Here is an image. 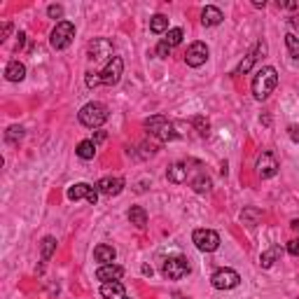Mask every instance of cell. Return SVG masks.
I'll return each instance as SVG.
<instances>
[{
  "label": "cell",
  "mask_w": 299,
  "mask_h": 299,
  "mask_svg": "<svg viewBox=\"0 0 299 299\" xmlns=\"http://www.w3.org/2000/svg\"><path fill=\"white\" fill-rule=\"evenodd\" d=\"M68 199H70V201L86 199V201L94 206V203L98 201V192H96V187H91V185H86V182H77V185H73V187L68 190Z\"/></svg>",
  "instance_id": "cell-10"
},
{
  "label": "cell",
  "mask_w": 299,
  "mask_h": 299,
  "mask_svg": "<svg viewBox=\"0 0 299 299\" xmlns=\"http://www.w3.org/2000/svg\"><path fill=\"white\" fill-rule=\"evenodd\" d=\"M122 73H124V61H122L119 56H112L106 64V68L98 73L101 75V85H106V86L117 85L119 80H122Z\"/></svg>",
  "instance_id": "cell-8"
},
{
  "label": "cell",
  "mask_w": 299,
  "mask_h": 299,
  "mask_svg": "<svg viewBox=\"0 0 299 299\" xmlns=\"http://www.w3.org/2000/svg\"><path fill=\"white\" fill-rule=\"evenodd\" d=\"M85 82H86V86H89V89H94V86L101 85V75H98V73H86Z\"/></svg>",
  "instance_id": "cell-33"
},
{
  "label": "cell",
  "mask_w": 299,
  "mask_h": 299,
  "mask_svg": "<svg viewBox=\"0 0 299 299\" xmlns=\"http://www.w3.org/2000/svg\"><path fill=\"white\" fill-rule=\"evenodd\" d=\"M5 77L10 82H21L23 77H26V65L21 61H10L7 68H5Z\"/></svg>",
  "instance_id": "cell-19"
},
{
  "label": "cell",
  "mask_w": 299,
  "mask_h": 299,
  "mask_svg": "<svg viewBox=\"0 0 299 299\" xmlns=\"http://www.w3.org/2000/svg\"><path fill=\"white\" fill-rule=\"evenodd\" d=\"M288 253L292 257H299V241H288Z\"/></svg>",
  "instance_id": "cell-35"
},
{
  "label": "cell",
  "mask_w": 299,
  "mask_h": 299,
  "mask_svg": "<svg viewBox=\"0 0 299 299\" xmlns=\"http://www.w3.org/2000/svg\"><path fill=\"white\" fill-rule=\"evenodd\" d=\"M94 257H96V262H101V264H112L115 257H117V250L112 246H107V243H101L94 250Z\"/></svg>",
  "instance_id": "cell-18"
},
{
  "label": "cell",
  "mask_w": 299,
  "mask_h": 299,
  "mask_svg": "<svg viewBox=\"0 0 299 299\" xmlns=\"http://www.w3.org/2000/svg\"><path fill=\"white\" fill-rule=\"evenodd\" d=\"M280 255H283V250H280L278 246H271L269 250H264V253L259 255V264H262V269H271L278 259H280Z\"/></svg>",
  "instance_id": "cell-20"
},
{
  "label": "cell",
  "mask_w": 299,
  "mask_h": 299,
  "mask_svg": "<svg viewBox=\"0 0 299 299\" xmlns=\"http://www.w3.org/2000/svg\"><path fill=\"white\" fill-rule=\"evenodd\" d=\"M192 241L201 253H215L220 248V234L213 229H194Z\"/></svg>",
  "instance_id": "cell-6"
},
{
  "label": "cell",
  "mask_w": 299,
  "mask_h": 299,
  "mask_svg": "<svg viewBox=\"0 0 299 299\" xmlns=\"http://www.w3.org/2000/svg\"><path fill=\"white\" fill-rule=\"evenodd\" d=\"M264 52H267V44H264V43H257V47H255V49H253V52L248 54L246 59H243V61L238 64V68H236V70H234V75H246L248 70H250V68L255 65L257 56H259V54H264Z\"/></svg>",
  "instance_id": "cell-15"
},
{
  "label": "cell",
  "mask_w": 299,
  "mask_h": 299,
  "mask_svg": "<svg viewBox=\"0 0 299 299\" xmlns=\"http://www.w3.org/2000/svg\"><path fill=\"white\" fill-rule=\"evenodd\" d=\"M278 85V73L274 65H264L262 70H257V75L253 77V96L257 101H267L274 89Z\"/></svg>",
  "instance_id": "cell-1"
},
{
  "label": "cell",
  "mask_w": 299,
  "mask_h": 299,
  "mask_svg": "<svg viewBox=\"0 0 299 299\" xmlns=\"http://www.w3.org/2000/svg\"><path fill=\"white\" fill-rule=\"evenodd\" d=\"M238 283H241V276L236 274L234 269H217L211 276V285L215 290H234L238 288Z\"/></svg>",
  "instance_id": "cell-7"
},
{
  "label": "cell",
  "mask_w": 299,
  "mask_h": 299,
  "mask_svg": "<svg viewBox=\"0 0 299 299\" xmlns=\"http://www.w3.org/2000/svg\"><path fill=\"white\" fill-rule=\"evenodd\" d=\"M288 131H290V138L295 140V143H299V127H290Z\"/></svg>",
  "instance_id": "cell-39"
},
{
  "label": "cell",
  "mask_w": 299,
  "mask_h": 299,
  "mask_svg": "<svg viewBox=\"0 0 299 299\" xmlns=\"http://www.w3.org/2000/svg\"><path fill=\"white\" fill-rule=\"evenodd\" d=\"M253 5H255V7H264L267 2H264V0H253Z\"/></svg>",
  "instance_id": "cell-43"
},
{
  "label": "cell",
  "mask_w": 299,
  "mask_h": 299,
  "mask_svg": "<svg viewBox=\"0 0 299 299\" xmlns=\"http://www.w3.org/2000/svg\"><path fill=\"white\" fill-rule=\"evenodd\" d=\"M292 229H295V232L299 234V220H292Z\"/></svg>",
  "instance_id": "cell-44"
},
{
  "label": "cell",
  "mask_w": 299,
  "mask_h": 299,
  "mask_svg": "<svg viewBox=\"0 0 299 299\" xmlns=\"http://www.w3.org/2000/svg\"><path fill=\"white\" fill-rule=\"evenodd\" d=\"M161 274L166 280H180L190 274V262L180 255H173V257H166L164 264H161Z\"/></svg>",
  "instance_id": "cell-4"
},
{
  "label": "cell",
  "mask_w": 299,
  "mask_h": 299,
  "mask_svg": "<svg viewBox=\"0 0 299 299\" xmlns=\"http://www.w3.org/2000/svg\"><path fill=\"white\" fill-rule=\"evenodd\" d=\"M280 7H288V10H297L299 2H295V0H285V2H278Z\"/></svg>",
  "instance_id": "cell-38"
},
{
  "label": "cell",
  "mask_w": 299,
  "mask_h": 299,
  "mask_svg": "<svg viewBox=\"0 0 299 299\" xmlns=\"http://www.w3.org/2000/svg\"><path fill=\"white\" fill-rule=\"evenodd\" d=\"M21 138H23V128L21 127H10L7 128V133H5V140L12 143V145H14V143H19Z\"/></svg>",
  "instance_id": "cell-31"
},
{
  "label": "cell",
  "mask_w": 299,
  "mask_h": 299,
  "mask_svg": "<svg viewBox=\"0 0 299 299\" xmlns=\"http://www.w3.org/2000/svg\"><path fill=\"white\" fill-rule=\"evenodd\" d=\"M23 43H26V33H19V40H17V52H19V49H21L23 47Z\"/></svg>",
  "instance_id": "cell-40"
},
{
  "label": "cell",
  "mask_w": 299,
  "mask_h": 299,
  "mask_svg": "<svg viewBox=\"0 0 299 299\" xmlns=\"http://www.w3.org/2000/svg\"><path fill=\"white\" fill-rule=\"evenodd\" d=\"M208 61V47L206 43H192L190 44V49L185 54V64L190 65V68H199Z\"/></svg>",
  "instance_id": "cell-9"
},
{
  "label": "cell",
  "mask_w": 299,
  "mask_h": 299,
  "mask_svg": "<svg viewBox=\"0 0 299 299\" xmlns=\"http://www.w3.org/2000/svg\"><path fill=\"white\" fill-rule=\"evenodd\" d=\"M124 276V269L119 267V264H101L96 271V278L98 280H103V283H112V280H119V278Z\"/></svg>",
  "instance_id": "cell-14"
},
{
  "label": "cell",
  "mask_w": 299,
  "mask_h": 299,
  "mask_svg": "<svg viewBox=\"0 0 299 299\" xmlns=\"http://www.w3.org/2000/svg\"><path fill=\"white\" fill-rule=\"evenodd\" d=\"M285 47H288V54L292 59H299V35L288 33V35H285Z\"/></svg>",
  "instance_id": "cell-29"
},
{
  "label": "cell",
  "mask_w": 299,
  "mask_h": 299,
  "mask_svg": "<svg viewBox=\"0 0 299 299\" xmlns=\"http://www.w3.org/2000/svg\"><path fill=\"white\" fill-rule=\"evenodd\" d=\"M192 190L196 194H208L211 190H213V180L208 178V175H196L192 180Z\"/></svg>",
  "instance_id": "cell-23"
},
{
  "label": "cell",
  "mask_w": 299,
  "mask_h": 299,
  "mask_svg": "<svg viewBox=\"0 0 299 299\" xmlns=\"http://www.w3.org/2000/svg\"><path fill=\"white\" fill-rule=\"evenodd\" d=\"M290 26L295 28V31H299V17L295 14V17H290Z\"/></svg>",
  "instance_id": "cell-41"
},
{
  "label": "cell",
  "mask_w": 299,
  "mask_h": 299,
  "mask_svg": "<svg viewBox=\"0 0 299 299\" xmlns=\"http://www.w3.org/2000/svg\"><path fill=\"white\" fill-rule=\"evenodd\" d=\"M10 31H12V23H10V21H5V23H2V33H0V43H5V40H7Z\"/></svg>",
  "instance_id": "cell-36"
},
{
  "label": "cell",
  "mask_w": 299,
  "mask_h": 299,
  "mask_svg": "<svg viewBox=\"0 0 299 299\" xmlns=\"http://www.w3.org/2000/svg\"><path fill=\"white\" fill-rule=\"evenodd\" d=\"M150 31L152 33H164L169 31V17H164V14H154L152 19H150Z\"/></svg>",
  "instance_id": "cell-25"
},
{
  "label": "cell",
  "mask_w": 299,
  "mask_h": 299,
  "mask_svg": "<svg viewBox=\"0 0 299 299\" xmlns=\"http://www.w3.org/2000/svg\"><path fill=\"white\" fill-rule=\"evenodd\" d=\"M145 128H148L150 136H154L161 143L175 138V127H173L171 119L164 117V115H152L150 119H145Z\"/></svg>",
  "instance_id": "cell-2"
},
{
  "label": "cell",
  "mask_w": 299,
  "mask_h": 299,
  "mask_svg": "<svg viewBox=\"0 0 299 299\" xmlns=\"http://www.w3.org/2000/svg\"><path fill=\"white\" fill-rule=\"evenodd\" d=\"M143 274H145V276H152V267H148V264H143Z\"/></svg>",
  "instance_id": "cell-42"
},
{
  "label": "cell",
  "mask_w": 299,
  "mask_h": 299,
  "mask_svg": "<svg viewBox=\"0 0 299 299\" xmlns=\"http://www.w3.org/2000/svg\"><path fill=\"white\" fill-rule=\"evenodd\" d=\"M259 220H262V211H257V208H246V211L241 213V222L248 224V227L259 224Z\"/></svg>",
  "instance_id": "cell-27"
},
{
  "label": "cell",
  "mask_w": 299,
  "mask_h": 299,
  "mask_svg": "<svg viewBox=\"0 0 299 299\" xmlns=\"http://www.w3.org/2000/svg\"><path fill=\"white\" fill-rule=\"evenodd\" d=\"M77 157H80V159H94V157H96V143L82 140V143L77 145Z\"/></svg>",
  "instance_id": "cell-24"
},
{
  "label": "cell",
  "mask_w": 299,
  "mask_h": 299,
  "mask_svg": "<svg viewBox=\"0 0 299 299\" xmlns=\"http://www.w3.org/2000/svg\"><path fill=\"white\" fill-rule=\"evenodd\" d=\"M106 138H107L106 131H96V133H94V138H91V143H96V145H98V143H103Z\"/></svg>",
  "instance_id": "cell-37"
},
{
  "label": "cell",
  "mask_w": 299,
  "mask_h": 299,
  "mask_svg": "<svg viewBox=\"0 0 299 299\" xmlns=\"http://www.w3.org/2000/svg\"><path fill=\"white\" fill-rule=\"evenodd\" d=\"M182 38H185V33H182V28H169L166 31V38H164V43L169 44V47H175V44L182 43Z\"/></svg>",
  "instance_id": "cell-28"
},
{
  "label": "cell",
  "mask_w": 299,
  "mask_h": 299,
  "mask_svg": "<svg viewBox=\"0 0 299 299\" xmlns=\"http://www.w3.org/2000/svg\"><path fill=\"white\" fill-rule=\"evenodd\" d=\"M54 250H56V238H54V236H44L43 243H40V257L47 262V259L54 255Z\"/></svg>",
  "instance_id": "cell-26"
},
{
  "label": "cell",
  "mask_w": 299,
  "mask_h": 299,
  "mask_svg": "<svg viewBox=\"0 0 299 299\" xmlns=\"http://www.w3.org/2000/svg\"><path fill=\"white\" fill-rule=\"evenodd\" d=\"M192 124H194V128H196V133H199V136H208V133H211V122L203 117V115L194 117Z\"/></svg>",
  "instance_id": "cell-30"
},
{
  "label": "cell",
  "mask_w": 299,
  "mask_h": 299,
  "mask_svg": "<svg viewBox=\"0 0 299 299\" xmlns=\"http://www.w3.org/2000/svg\"><path fill=\"white\" fill-rule=\"evenodd\" d=\"M180 299H190V297H180Z\"/></svg>",
  "instance_id": "cell-45"
},
{
  "label": "cell",
  "mask_w": 299,
  "mask_h": 299,
  "mask_svg": "<svg viewBox=\"0 0 299 299\" xmlns=\"http://www.w3.org/2000/svg\"><path fill=\"white\" fill-rule=\"evenodd\" d=\"M166 178H169V182H173V185H180V182L187 180V166L185 164H173L171 169L166 171Z\"/></svg>",
  "instance_id": "cell-21"
},
{
  "label": "cell",
  "mask_w": 299,
  "mask_h": 299,
  "mask_svg": "<svg viewBox=\"0 0 299 299\" xmlns=\"http://www.w3.org/2000/svg\"><path fill=\"white\" fill-rule=\"evenodd\" d=\"M128 222L133 224V227H138V229H145V224H148V213H145V208L131 206V211H128Z\"/></svg>",
  "instance_id": "cell-22"
},
{
  "label": "cell",
  "mask_w": 299,
  "mask_h": 299,
  "mask_svg": "<svg viewBox=\"0 0 299 299\" xmlns=\"http://www.w3.org/2000/svg\"><path fill=\"white\" fill-rule=\"evenodd\" d=\"M255 169H257V175H259V178H274L278 173V161L271 152H262V154L257 157Z\"/></svg>",
  "instance_id": "cell-11"
},
{
  "label": "cell",
  "mask_w": 299,
  "mask_h": 299,
  "mask_svg": "<svg viewBox=\"0 0 299 299\" xmlns=\"http://www.w3.org/2000/svg\"><path fill=\"white\" fill-rule=\"evenodd\" d=\"M80 122L85 124L86 128H101L107 122V107L103 103H86L82 110H80Z\"/></svg>",
  "instance_id": "cell-3"
},
{
  "label": "cell",
  "mask_w": 299,
  "mask_h": 299,
  "mask_svg": "<svg viewBox=\"0 0 299 299\" xmlns=\"http://www.w3.org/2000/svg\"><path fill=\"white\" fill-rule=\"evenodd\" d=\"M169 54H171V47L161 40V43L157 44V56H159V59H169Z\"/></svg>",
  "instance_id": "cell-34"
},
{
  "label": "cell",
  "mask_w": 299,
  "mask_h": 299,
  "mask_svg": "<svg viewBox=\"0 0 299 299\" xmlns=\"http://www.w3.org/2000/svg\"><path fill=\"white\" fill-rule=\"evenodd\" d=\"M101 297L103 299H127V290L119 280H112V283H103L101 285Z\"/></svg>",
  "instance_id": "cell-16"
},
{
  "label": "cell",
  "mask_w": 299,
  "mask_h": 299,
  "mask_svg": "<svg viewBox=\"0 0 299 299\" xmlns=\"http://www.w3.org/2000/svg\"><path fill=\"white\" fill-rule=\"evenodd\" d=\"M222 12L220 7H215V5H208V7H203L201 12V23L203 26H217V23H222Z\"/></svg>",
  "instance_id": "cell-17"
},
{
  "label": "cell",
  "mask_w": 299,
  "mask_h": 299,
  "mask_svg": "<svg viewBox=\"0 0 299 299\" xmlns=\"http://www.w3.org/2000/svg\"><path fill=\"white\" fill-rule=\"evenodd\" d=\"M89 59L94 61H110L112 59V43L106 38H96L94 43L89 44Z\"/></svg>",
  "instance_id": "cell-12"
},
{
  "label": "cell",
  "mask_w": 299,
  "mask_h": 299,
  "mask_svg": "<svg viewBox=\"0 0 299 299\" xmlns=\"http://www.w3.org/2000/svg\"><path fill=\"white\" fill-rule=\"evenodd\" d=\"M73 38H75V26L64 19V21H59L56 26H54L49 43H52L54 49H65L68 44L73 43Z\"/></svg>",
  "instance_id": "cell-5"
},
{
  "label": "cell",
  "mask_w": 299,
  "mask_h": 299,
  "mask_svg": "<svg viewBox=\"0 0 299 299\" xmlns=\"http://www.w3.org/2000/svg\"><path fill=\"white\" fill-rule=\"evenodd\" d=\"M122 190H124V180L122 178L107 175V178H101L96 182V192L103 194V196H117V194H122Z\"/></svg>",
  "instance_id": "cell-13"
},
{
  "label": "cell",
  "mask_w": 299,
  "mask_h": 299,
  "mask_svg": "<svg viewBox=\"0 0 299 299\" xmlns=\"http://www.w3.org/2000/svg\"><path fill=\"white\" fill-rule=\"evenodd\" d=\"M47 14H49V19H61V21H64V7H61V5H49V7H47Z\"/></svg>",
  "instance_id": "cell-32"
}]
</instances>
